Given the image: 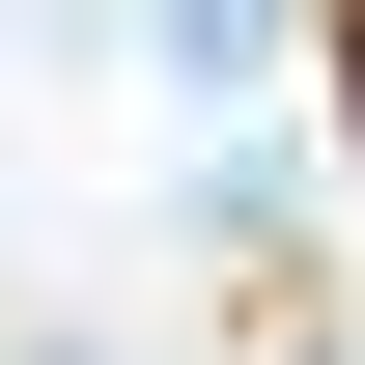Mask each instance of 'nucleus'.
<instances>
[{
    "label": "nucleus",
    "mask_w": 365,
    "mask_h": 365,
    "mask_svg": "<svg viewBox=\"0 0 365 365\" xmlns=\"http://www.w3.org/2000/svg\"><path fill=\"white\" fill-rule=\"evenodd\" d=\"M56 365H85V337H56Z\"/></svg>",
    "instance_id": "obj_2"
},
{
    "label": "nucleus",
    "mask_w": 365,
    "mask_h": 365,
    "mask_svg": "<svg viewBox=\"0 0 365 365\" xmlns=\"http://www.w3.org/2000/svg\"><path fill=\"white\" fill-rule=\"evenodd\" d=\"M309 29H337V140H365V0H309Z\"/></svg>",
    "instance_id": "obj_1"
}]
</instances>
